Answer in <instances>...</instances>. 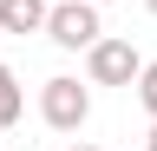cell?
<instances>
[{"label":"cell","instance_id":"cell-1","mask_svg":"<svg viewBox=\"0 0 157 151\" xmlns=\"http://www.w3.org/2000/svg\"><path fill=\"white\" fill-rule=\"evenodd\" d=\"M46 40L66 46V53H85L105 40V20H98V0H52L46 13Z\"/></svg>","mask_w":157,"mask_h":151},{"label":"cell","instance_id":"cell-2","mask_svg":"<svg viewBox=\"0 0 157 151\" xmlns=\"http://www.w3.org/2000/svg\"><path fill=\"white\" fill-rule=\"evenodd\" d=\"M39 112H46L52 131H78V125L92 118V92L78 85V79H66V72H59V79L39 85Z\"/></svg>","mask_w":157,"mask_h":151},{"label":"cell","instance_id":"cell-3","mask_svg":"<svg viewBox=\"0 0 157 151\" xmlns=\"http://www.w3.org/2000/svg\"><path fill=\"white\" fill-rule=\"evenodd\" d=\"M85 72H92V85H137L144 59L131 40H98V46H85Z\"/></svg>","mask_w":157,"mask_h":151},{"label":"cell","instance_id":"cell-4","mask_svg":"<svg viewBox=\"0 0 157 151\" xmlns=\"http://www.w3.org/2000/svg\"><path fill=\"white\" fill-rule=\"evenodd\" d=\"M52 0H0V33H46Z\"/></svg>","mask_w":157,"mask_h":151},{"label":"cell","instance_id":"cell-5","mask_svg":"<svg viewBox=\"0 0 157 151\" xmlns=\"http://www.w3.org/2000/svg\"><path fill=\"white\" fill-rule=\"evenodd\" d=\"M20 105H26V99H20V79H13L7 66H0V131H7V125L20 118Z\"/></svg>","mask_w":157,"mask_h":151},{"label":"cell","instance_id":"cell-6","mask_svg":"<svg viewBox=\"0 0 157 151\" xmlns=\"http://www.w3.org/2000/svg\"><path fill=\"white\" fill-rule=\"evenodd\" d=\"M137 105H144L151 118H157V59H151L144 72H137Z\"/></svg>","mask_w":157,"mask_h":151},{"label":"cell","instance_id":"cell-7","mask_svg":"<svg viewBox=\"0 0 157 151\" xmlns=\"http://www.w3.org/2000/svg\"><path fill=\"white\" fill-rule=\"evenodd\" d=\"M144 151H157V118H151V145H144Z\"/></svg>","mask_w":157,"mask_h":151},{"label":"cell","instance_id":"cell-8","mask_svg":"<svg viewBox=\"0 0 157 151\" xmlns=\"http://www.w3.org/2000/svg\"><path fill=\"white\" fill-rule=\"evenodd\" d=\"M144 13H151V20H157V0H144Z\"/></svg>","mask_w":157,"mask_h":151},{"label":"cell","instance_id":"cell-9","mask_svg":"<svg viewBox=\"0 0 157 151\" xmlns=\"http://www.w3.org/2000/svg\"><path fill=\"white\" fill-rule=\"evenodd\" d=\"M72 151H98V145H72Z\"/></svg>","mask_w":157,"mask_h":151},{"label":"cell","instance_id":"cell-10","mask_svg":"<svg viewBox=\"0 0 157 151\" xmlns=\"http://www.w3.org/2000/svg\"><path fill=\"white\" fill-rule=\"evenodd\" d=\"M98 7H111V0H98Z\"/></svg>","mask_w":157,"mask_h":151}]
</instances>
